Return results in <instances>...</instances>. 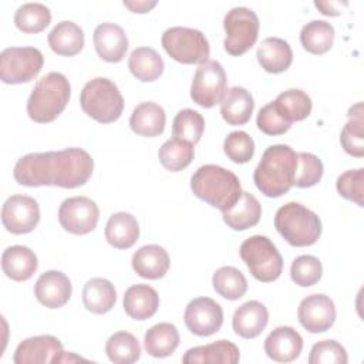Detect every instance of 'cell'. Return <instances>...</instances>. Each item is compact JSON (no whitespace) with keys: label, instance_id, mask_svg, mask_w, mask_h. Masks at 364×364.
<instances>
[{"label":"cell","instance_id":"cell-1","mask_svg":"<svg viewBox=\"0 0 364 364\" xmlns=\"http://www.w3.org/2000/svg\"><path fill=\"white\" fill-rule=\"evenodd\" d=\"M94 171L91 155L81 148L33 152L21 156L13 176L23 186H60L73 189L88 182Z\"/></svg>","mask_w":364,"mask_h":364},{"label":"cell","instance_id":"cell-2","mask_svg":"<svg viewBox=\"0 0 364 364\" xmlns=\"http://www.w3.org/2000/svg\"><path fill=\"white\" fill-rule=\"evenodd\" d=\"M296 165L297 154L289 145H272L266 148L255 169V185L267 198H279L291 189Z\"/></svg>","mask_w":364,"mask_h":364},{"label":"cell","instance_id":"cell-3","mask_svg":"<svg viewBox=\"0 0 364 364\" xmlns=\"http://www.w3.org/2000/svg\"><path fill=\"white\" fill-rule=\"evenodd\" d=\"M191 189L196 198L219 209L229 210L240 198L239 178L219 165H203L191 178Z\"/></svg>","mask_w":364,"mask_h":364},{"label":"cell","instance_id":"cell-4","mask_svg":"<svg viewBox=\"0 0 364 364\" xmlns=\"http://www.w3.org/2000/svg\"><path fill=\"white\" fill-rule=\"evenodd\" d=\"M70 95L67 77L55 71L48 73L36 82L27 101V114L38 124L51 122L65 109Z\"/></svg>","mask_w":364,"mask_h":364},{"label":"cell","instance_id":"cell-5","mask_svg":"<svg viewBox=\"0 0 364 364\" xmlns=\"http://www.w3.org/2000/svg\"><path fill=\"white\" fill-rule=\"evenodd\" d=\"M274 228L294 247L311 246L321 236L320 218L299 202H289L277 209Z\"/></svg>","mask_w":364,"mask_h":364},{"label":"cell","instance_id":"cell-6","mask_svg":"<svg viewBox=\"0 0 364 364\" xmlns=\"http://www.w3.org/2000/svg\"><path fill=\"white\" fill-rule=\"evenodd\" d=\"M82 111L101 124L117 121L124 109V98L115 82L95 77L85 82L80 94Z\"/></svg>","mask_w":364,"mask_h":364},{"label":"cell","instance_id":"cell-7","mask_svg":"<svg viewBox=\"0 0 364 364\" xmlns=\"http://www.w3.org/2000/svg\"><path fill=\"white\" fill-rule=\"evenodd\" d=\"M239 253L256 280L270 283L282 274L283 257L269 237L262 235L247 237L240 245Z\"/></svg>","mask_w":364,"mask_h":364},{"label":"cell","instance_id":"cell-8","mask_svg":"<svg viewBox=\"0 0 364 364\" xmlns=\"http://www.w3.org/2000/svg\"><path fill=\"white\" fill-rule=\"evenodd\" d=\"M161 43L169 57L182 64H202L210 54L205 34L196 28L171 27L164 31Z\"/></svg>","mask_w":364,"mask_h":364},{"label":"cell","instance_id":"cell-9","mask_svg":"<svg viewBox=\"0 0 364 364\" xmlns=\"http://www.w3.org/2000/svg\"><path fill=\"white\" fill-rule=\"evenodd\" d=\"M226 33L223 47L230 55H242L250 50L259 36L257 14L247 7H233L223 18Z\"/></svg>","mask_w":364,"mask_h":364},{"label":"cell","instance_id":"cell-10","mask_svg":"<svg viewBox=\"0 0 364 364\" xmlns=\"http://www.w3.org/2000/svg\"><path fill=\"white\" fill-rule=\"evenodd\" d=\"M44 57L34 47H9L0 55V78L4 84H21L33 80L43 68Z\"/></svg>","mask_w":364,"mask_h":364},{"label":"cell","instance_id":"cell-11","mask_svg":"<svg viewBox=\"0 0 364 364\" xmlns=\"http://www.w3.org/2000/svg\"><path fill=\"white\" fill-rule=\"evenodd\" d=\"M226 73L220 63L208 60L196 68L191 84V98L203 108H212L226 92Z\"/></svg>","mask_w":364,"mask_h":364},{"label":"cell","instance_id":"cell-12","mask_svg":"<svg viewBox=\"0 0 364 364\" xmlns=\"http://www.w3.org/2000/svg\"><path fill=\"white\" fill-rule=\"evenodd\" d=\"M84 360L65 353L61 341L54 336H36L23 340L13 355L14 364H46V363H70Z\"/></svg>","mask_w":364,"mask_h":364},{"label":"cell","instance_id":"cell-13","mask_svg":"<svg viewBox=\"0 0 364 364\" xmlns=\"http://www.w3.org/2000/svg\"><path fill=\"white\" fill-rule=\"evenodd\" d=\"M100 219L98 205L87 196H73L65 199L58 209V222L64 230L73 235H87L92 232Z\"/></svg>","mask_w":364,"mask_h":364},{"label":"cell","instance_id":"cell-14","mask_svg":"<svg viewBox=\"0 0 364 364\" xmlns=\"http://www.w3.org/2000/svg\"><path fill=\"white\" fill-rule=\"evenodd\" d=\"M40 222V208L34 198L11 195L1 208V223L13 235H24L34 230Z\"/></svg>","mask_w":364,"mask_h":364},{"label":"cell","instance_id":"cell-15","mask_svg":"<svg viewBox=\"0 0 364 364\" xmlns=\"http://www.w3.org/2000/svg\"><path fill=\"white\" fill-rule=\"evenodd\" d=\"M185 326L199 337L218 333L223 323V310L213 299L198 297L188 303L183 314Z\"/></svg>","mask_w":364,"mask_h":364},{"label":"cell","instance_id":"cell-16","mask_svg":"<svg viewBox=\"0 0 364 364\" xmlns=\"http://www.w3.org/2000/svg\"><path fill=\"white\" fill-rule=\"evenodd\" d=\"M297 317L309 333H324L336 321L334 301L321 293L310 294L300 301Z\"/></svg>","mask_w":364,"mask_h":364},{"label":"cell","instance_id":"cell-17","mask_svg":"<svg viewBox=\"0 0 364 364\" xmlns=\"http://www.w3.org/2000/svg\"><path fill=\"white\" fill-rule=\"evenodd\" d=\"M73 287L70 279L58 270L44 272L34 284L37 300L47 309H60L71 297Z\"/></svg>","mask_w":364,"mask_h":364},{"label":"cell","instance_id":"cell-18","mask_svg":"<svg viewBox=\"0 0 364 364\" xmlns=\"http://www.w3.org/2000/svg\"><path fill=\"white\" fill-rule=\"evenodd\" d=\"M92 41L98 57L108 63H119L128 50L127 34L115 23L98 24L94 30Z\"/></svg>","mask_w":364,"mask_h":364},{"label":"cell","instance_id":"cell-19","mask_svg":"<svg viewBox=\"0 0 364 364\" xmlns=\"http://www.w3.org/2000/svg\"><path fill=\"white\" fill-rule=\"evenodd\" d=\"M303 350V338L293 327H276L264 340V353L277 363L296 360Z\"/></svg>","mask_w":364,"mask_h":364},{"label":"cell","instance_id":"cell-20","mask_svg":"<svg viewBox=\"0 0 364 364\" xmlns=\"http://www.w3.org/2000/svg\"><path fill=\"white\" fill-rule=\"evenodd\" d=\"M269 311L257 300H249L239 306L233 314L232 326L237 336L243 338L257 337L267 326Z\"/></svg>","mask_w":364,"mask_h":364},{"label":"cell","instance_id":"cell-21","mask_svg":"<svg viewBox=\"0 0 364 364\" xmlns=\"http://www.w3.org/2000/svg\"><path fill=\"white\" fill-rule=\"evenodd\" d=\"M169 255L159 245H145L132 255V269L144 279L156 280L169 269Z\"/></svg>","mask_w":364,"mask_h":364},{"label":"cell","instance_id":"cell-22","mask_svg":"<svg viewBox=\"0 0 364 364\" xmlns=\"http://www.w3.org/2000/svg\"><path fill=\"white\" fill-rule=\"evenodd\" d=\"M38 267L37 256L34 252L21 245L9 246L1 255L3 273L16 282H26L31 279Z\"/></svg>","mask_w":364,"mask_h":364},{"label":"cell","instance_id":"cell-23","mask_svg":"<svg viewBox=\"0 0 364 364\" xmlns=\"http://www.w3.org/2000/svg\"><path fill=\"white\" fill-rule=\"evenodd\" d=\"M240 358L239 348L236 344L228 340H218L206 346H198L189 348L183 357L182 363L196 364V363H209V364H236Z\"/></svg>","mask_w":364,"mask_h":364},{"label":"cell","instance_id":"cell-24","mask_svg":"<svg viewBox=\"0 0 364 364\" xmlns=\"http://www.w3.org/2000/svg\"><path fill=\"white\" fill-rule=\"evenodd\" d=\"M253 109V97L243 87H232L226 90L220 101L222 118L229 125H245L246 122H249Z\"/></svg>","mask_w":364,"mask_h":364},{"label":"cell","instance_id":"cell-25","mask_svg":"<svg viewBox=\"0 0 364 364\" xmlns=\"http://www.w3.org/2000/svg\"><path fill=\"white\" fill-rule=\"evenodd\" d=\"M124 310L134 320L151 318L159 307L156 290L148 284H134L124 294Z\"/></svg>","mask_w":364,"mask_h":364},{"label":"cell","instance_id":"cell-26","mask_svg":"<svg viewBox=\"0 0 364 364\" xmlns=\"http://www.w3.org/2000/svg\"><path fill=\"white\" fill-rule=\"evenodd\" d=\"M256 57L264 71L279 74L291 65L293 51L286 40L279 37H267L260 43Z\"/></svg>","mask_w":364,"mask_h":364},{"label":"cell","instance_id":"cell-27","mask_svg":"<svg viewBox=\"0 0 364 364\" xmlns=\"http://www.w3.org/2000/svg\"><path fill=\"white\" fill-rule=\"evenodd\" d=\"M166 122L165 111L161 105L146 101L138 104L129 118L131 129L141 136H158L164 132Z\"/></svg>","mask_w":364,"mask_h":364},{"label":"cell","instance_id":"cell-28","mask_svg":"<svg viewBox=\"0 0 364 364\" xmlns=\"http://www.w3.org/2000/svg\"><path fill=\"white\" fill-rule=\"evenodd\" d=\"M50 48L64 57H73L78 54L84 47V31L82 28L70 20L57 23L48 33Z\"/></svg>","mask_w":364,"mask_h":364},{"label":"cell","instance_id":"cell-29","mask_svg":"<svg viewBox=\"0 0 364 364\" xmlns=\"http://www.w3.org/2000/svg\"><path fill=\"white\" fill-rule=\"evenodd\" d=\"M139 237V225L128 212H117L105 225V239L115 249H129Z\"/></svg>","mask_w":364,"mask_h":364},{"label":"cell","instance_id":"cell-30","mask_svg":"<svg viewBox=\"0 0 364 364\" xmlns=\"http://www.w3.org/2000/svg\"><path fill=\"white\" fill-rule=\"evenodd\" d=\"M262 216V205L249 192H243L239 200L226 212H223V222L233 230H246L259 223Z\"/></svg>","mask_w":364,"mask_h":364},{"label":"cell","instance_id":"cell-31","mask_svg":"<svg viewBox=\"0 0 364 364\" xmlns=\"http://www.w3.org/2000/svg\"><path fill=\"white\" fill-rule=\"evenodd\" d=\"M117 301V290L114 284L102 277H94L84 284L82 303L85 309L94 314L109 311Z\"/></svg>","mask_w":364,"mask_h":364},{"label":"cell","instance_id":"cell-32","mask_svg":"<svg viewBox=\"0 0 364 364\" xmlns=\"http://www.w3.org/2000/svg\"><path fill=\"white\" fill-rule=\"evenodd\" d=\"M128 68L136 80L152 82L162 75L165 64L162 57L154 48L138 47L129 54Z\"/></svg>","mask_w":364,"mask_h":364},{"label":"cell","instance_id":"cell-33","mask_svg":"<svg viewBox=\"0 0 364 364\" xmlns=\"http://www.w3.org/2000/svg\"><path fill=\"white\" fill-rule=\"evenodd\" d=\"M179 346V333L172 323H158L152 326L144 337L146 353L156 358L171 355Z\"/></svg>","mask_w":364,"mask_h":364},{"label":"cell","instance_id":"cell-34","mask_svg":"<svg viewBox=\"0 0 364 364\" xmlns=\"http://www.w3.org/2000/svg\"><path fill=\"white\" fill-rule=\"evenodd\" d=\"M348 121L343 127L340 134V142L343 149L355 158L364 156V117L363 104L358 102L348 109Z\"/></svg>","mask_w":364,"mask_h":364},{"label":"cell","instance_id":"cell-35","mask_svg":"<svg viewBox=\"0 0 364 364\" xmlns=\"http://www.w3.org/2000/svg\"><path fill=\"white\" fill-rule=\"evenodd\" d=\"M300 41L306 51L311 54L327 53L334 43V27L324 20H313L303 26Z\"/></svg>","mask_w":364,"mask_h":364},{"label":"cell","instance_id":"cell-36","mask_svg":"<svg viewBox=\"0 0 364 364\" xmlns=\"http://www.w3.org/2000/svg\"><path fill=\"white\" fill-rule=\"evenodd\" d=\"M193 156V144L175 136L165 141L158 151L161 165L171 172H178L189 166Z\"/></svg>","mask_w":364,"mask_h":364},{"label":"cell","instance_id":"cell-37","mask_svg":"<svg viewBox=\"0 0 364 364\" xmlns=\"http://www.w3.org/2000/svg\"><path fill=\"white\" fill-rule=\"evenodd\" d=\"M215 291L228 300H237L247 291V280L243 273L233 266H222L212 276Z\"/></svg>","mask_w":364,"mask_h":364},{"label":"cell","instance_id":"cell-38","mask_svg":"<svg viewBox=\"0 0 364 364\" xmlns=\"http://www.w3.org/2000/svg\"><path fill=\"white\" fill-rule=\"evenodd\" d=\"M105 353L115 364H131L141 357V346L134 334L117 331L107 340Z\"/></svg>","mask_w":364,"mask_h":364},{"label":"cell","instance_id":"cell-39","mask_svg":"<svg viewBox=\"0 0 364 364\" xmlns=\"http://www.w3.org/2000/svg\"><path fill=\"white\" fill-rule=\"evenodd\" d=\"M274 104L280 114L289 121H303L311 112V100L310 97L299 88H290L283 91L274 100Z\"/></svg>","mask_w":364,"mask_h":364},{"label":"cell","instance_id":"cell-40","mask_svg":"<svg viewBox=\"0 0 364 364\" xmlns=\"http://www.w3.org/2000/svg\"><path fill=\"white\" fill-rule=\"evenodd\" d=\"M51 21L50 9L41 3H24L14 14L16 27L26 34L43 31Z\"/></svg>","mask_w":364,"mask_h":364},{"label":"cell","instance_id":"cell-41","mask_svg":"<svg viewBox=\"0 0 364 364\" xmlns=\"http://www.w3.org/2000/svg\"><path fill=\"white\" fill-rule=\"evenodd\" d=\"M205 119L203 117L191 108L179 111L172 122V134L175 138L185 139L191 144H198L203 135Z\"/></svg>","mask_w":364,"mask_h":364},{"label":"cell","instance_id":"cell-42","mask_svg":"<svg viewBox=\"0 0 364 364\" xmlns=\"http://www.w3.org/2000/svg\"><path fill=\"white\" fill-rule=\"evenodd\" d=\"M324 172L321 159L310 152L297 154V165L294 172V182L297 188H310L320 182Z\"/></svg>","mask_w":364,"mask_h":364},{"label":"cell","instance_id":"cell-43","mask_svg":"<svg viewBox=\"0 0 364 364\" xmlns=\"http://www.w3.org/2000/svg\"><path fill=\"white\" fill-rule=\"evenodd\" d=\"M323 274L321 262L311 255H301L296 257L290 267L291 280L300 287L314 286Z\"/></svg>","mask_w":364,"mask_h":364},{"label":"cell","instance_id":"cell-44","mask_svg":"<svg viewBox=\"0 0 364 364\" xmlns=\"http://www.w3.org/2000/svg\"><path fill=\"white\" fill-rule=\"evenodd\" d=\"M223 151L235 164H246L255 155V141L245 131H233L225 138Z\"/></svg>","mask_w":364,"mask_h":364},{"label":"cell","instance_id":"cell-45","mask_svg":"<svg viewBox=\"0 0 364 364\" xmlns=\"http://www.w3.org/2000/svg\"><path fill=\"white\" fill-rule=\"evenodd\" d=\"M337 192L346 198L357 203L358 206H364L363 195H364V169H350L341 173L336 182Z\"/></svg>","mask_w":364,"mask_h":364},{"label":"cell","instance_id":"cell-46","mask_svg":"<svg viewBox=\"0 0 364 364\" xmlns=\"http://www.w3.org/2000/svg\"><path fill=\"white\" fill-rule=\"evenodd\" d=\"M348 355L346 348L334 340H321L316 343L309 355L310 364H346Z\"/></svg>","mask_w":364,"mask_h":364},{"label":"cell","instance_id":"cell-47","mask_svg":"<svg viewBox=\"0 0 364 364\" xmlns=\"http://www.w3.org/2000/svg\"><path fill=\"white\" fill-rule=\"evenodd\" d=\"M256 125L266 135H282L290 129L291 122H289L280 114L274 101H272L260 108L256 118Z\"/></svg>","mask_w":364,"mask_h":364},{"label":"cell","instance_id":"cell-48","mask_svg":"<svg viewBox=\"0 0 364 364\" xmlns=\"http://www.w3.org/2000/svg\"><path fill=\"white\" fill-rule=\"evenodd\" d=\"M314 6L320 10L324 16H338L340 7L347 6V3H337V1H314Z\"/></svg>","mask_w":364,"mask_h":364},{"label":"cell","instance_id":"cell-49","mask_svg":"<svg viewBox=\"0 0 364 364\" xmlns=\"http://www.w3.org/2000/svg\"><path fill=\"white\" fill-rule=\"evenodd\" d=\"M124 6L128 7L134 13H148L152 7L156 6V1H145V0L127 1V0H124Z\"/></svg>","mask_w":364,"mask_h":364}]
</instances>
